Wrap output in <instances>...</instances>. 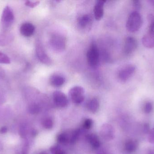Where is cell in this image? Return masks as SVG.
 Instances as JSON below:
<instances>
[{"label": "cell", "mask_w": 154, "mask_h": 154, "mask_svg": "<svg viewBox=\"0 0 154 154\" xmlns=\"http://www.w3.org/2000/svg\"><path fill=\"white\" fill-rule=\"evenodd\" d=\"M14 16L13 11L10 6L5 7L1 17L0 28L4 33L9 30L13 23Z\"/></svg>", "instance_id": "6da1fadb"}, {"label": "cell", "mask_w": 154, "mask_h": 154, "mask_svg": "<svg viewBox=\"0 0 154 154\" xmlns=\"http://www.w3.org/2000/svg\"><path fill=\"white\" fill-rule=\"evenodd\" d=\"M142 24L143 19L141 14L137 11H134L130 14L128 19L127 29L130 32H136L141 28Z\"/></svg>", "instance_id": "7a4b0ae2"}, {"label": "cell", "mask_w": 154, "mask_h": 154, "mask_svg": "<svg viewBox=\"0 0 154 154\" xmlns=\"http://www.w3.org/2000/svg\"><path fill=\"white\" fill-rule=\"evenodd\" d=\"M87 61L89 65L95 68L97 66L99 61V52L97 45L92 44L87 53Z\"/></svg>", "instance_id": "3957f363"}, {"label": "cell", "mask_w": 154, "mask_h": 154, "mask_svg": "<svg viewBox=\"0 0 154 154\" xmlns=\"http://www.w3.org/2000/svg\"><path fill=\"white\" fill-rule=\"evenodd\" d=\"M50 42L52 49L56 51H62L66 48V39L60 34H56L52 35Z\"/></svg>", "instance_id": "277c9868"}, {"label": "cell", "mask_w": 154, "mask_h": 154, "mask_svg": "<svg viewBox=\"0 0 154 154\" xmlns=\"http://www.w3.org/2000/svg\"><path fill=\"white\" fill-rule=\"evenodd\" d=\"M69 94L71 100L75 104H81L84 100V90L82 87L76 86L72 88Z\"/></svg>", "instance_id": "5b68a950"}, {"label": "cell", "mask_w": 154, "mask_h": 154, "mask_svg": "<svg viewBox=\"0 0 154 154\" xmlns=\"http://www.w3.org/2000/svg\"><path fill=\"white\" fill-rule=\"evenodd\" d=\"M53 99L54 104L58 107H66L68 105L69 100L67 97L61 91H55L53 94Z\"/></svg>", "instance_id": "8992f818"}, {"label": "cell", "mask_w": 154, "mask_h": 154, "mask_svg": "<svg viewBox=\"0 0 154 154\" xmlns=\"http://www.w3.org/2000/svg\"><path fill=\"white\" fill-rule=\"evenodd\" d=\"M135 69V67L133 65L125 66L119 71L118 74L119 78L123 82L127 81L134 73Z\"/></svg>", "instance_id": "52a82bcc"}, {"label": "cell", "mask_w": 154, "mask_h": 154, "mask_svg": "<svg viewBox=\"0 0 154 154\" xmlns=\"http://www.w3.org/2000/svg\"><path fill=\"white\" fill-rule=\"evenodd\" d=\"M137 46L136 39L132 37H128L125 41L124 45V52L126 55H129L133 53Z\"/></svg>", "instance_id": "ba28073f"}, {"label": "cell", "mask_w": 154, "mask_h": 154, "mask_svg": "<svg viewBox=\"0 0 154 154\" xmlns=\"http://www.w3.org/2000/svg\"><path fill=\"white\" fill-rule=\"evenodd\" d=\"M115 130L112 126L108 124H104L100 131L101 136L106 140H112L115 137Z\"/></svg>", "instance_id": "9c48e42d"}, {"label": "cell", "mask_w": 154, "mask_h": 154, "mask_svg": "<svg viewBox=\"0 0 154 154\" xmlns=\"http://www.w3.org/2000/svg\"><path fill=\"white\" fill-rule=\"evenodd\" d=\"M36 53L38 58L42 62L47 65L51 64V59L47 55L42 46L40 45H37L36 47Z\"/></svg>", "instance_id": "30bf717a"}, {"label": "cell", "mask_w": 154, "mask_h": 154, "mask_svg": "<svg viewBox=\"0 0 154 154\" xmlns=\"http://www.w3.org/2000/svg\"><path fill=\"white\" fill-rule=\"evenodd\" d=\"M35 30V26L32 24L24 23L21 25L20 32L21 34L24 37H29L33 35Z\"/></svg>", "instance_id": "8fae6325"}, {"label": "cell", "mask_w": 154, "mask_h": 154, "mask_svg": "<svg viewBox=\"0 0 154 154\" xmlns=\"http://www.w3.org/2000/svg\"><path fill=\"white\" fill-rule=\"evenodd\" d=\"M106 1H97L94 8V16L97 20L102 19L104 15V5Z\"/></svg>", "instance_id": "7c38bea8"}, {"label": "cell", "mask_w": 154, "mask_h": 154, "mask_svg": "<svg viewBox=\"0 0 154 154\" xmlns=\"http://www.w3.org/2000/svg\"><path fill=\"white\" fill-rule=\"evenodd\" d=\"M142 42L143 45L146 48H154V30H149L148 33L143 37Z\"/></svg>", "instance_id": "4fadbf2b"}, {"label": "cell", "mask_w": 154, "mask_h": 154, "mask_svg": "<svg viewBox=\"0 0 154 154\" xmlns=\"http://www.w3.org/2000/svg\"><path fill=\"white\" fill-rule=\"evenodd\" d=\"M66 79L63 76L58 74L52 75L50 79V83L53 86L60 87L65 83Z\"/></svg>", "instance_id": "5bb4252c"}, {"label": "cell", "mask_w": 154, "mask_h": 154, "mask_svg": "<svg viewBox=\"0 0 154 154\" xmlns=\"http://www.w3.org/2000/svg\"><path fill=\"white\" fill-rule=\"evenodd\" d=\"M91 22V16L89 14H84L79 18L78 24L80 28L85 29L90 25Z\"/></svg>", "instance_id": "9a60e30c"}, {"label": "cell", "mask_w": 154, "mask_h": 154, "mask_svg": "<svg viewBox=\"0 0 154 154\" xmlns=\"http://www.w3.org/2000/svg\"><path fill=\"white\" fill-rule=\"evenodd\" d=\"M87 139L91 145L95 149H97L100 146V143L99 139L95 134H91L88 135Z\"/></svg>", "instance_id": "2e32d148"}, {"label": "cell", "mask_w": 154, "mask_h": 154, "mask_svg": "<svg viewBox=\"0 0 154 154\" xmlns=\"http://www.w3.org/2000/svg\"><path fill=\"white\" fill-rule=\"evenodd\" d=\"M138 147V143L135 140H128L125 144V149L128 153L135 152Z\"/></svg>", "instance_id": "e0dca14e"}, {"label": "cell", "mask_w": 154, "mask_h": 154, "mask_svg": "<svg viewBox=\"0 0 154 154\" xmlns=\"http://www.w3.org/2000/svg\"><path fill=\"white\" fill-rule=\"evenodd\" d=\"M87 107L90 112L95 113L98 110L99 108V103L97 98L92 99L88 102Z\"/></svg>", "instance_id": "ac0fdd59"}, {"label": "cell", "mask_w": 154, "mask_h": 154, "mask_svg": "<svg viewBox=\"0 0 154 154\" xmlns=\"http://www.w3.org/2000/svg\"><path fill=\"white\" fill-rule=\"evenodd\" d=\"M13 39V36L10 34H4L0 35V46H5L9 44Z\"/></svg>", "instance_id": "d6986e66"}, {"label": "cell", "mask_w": 154, "mask_h": 154, "mask_svg": "<svg viewBox=\"0 0 154 154\" xmlns=\"http://www.w3.org/2000/svg\"><path fill=\"white\" fill-rule=\"evenodd\" d=\"M70 137L66 133H62L59 135L57 137V142L61 144H66L67 143H69Z\"/></svg>", "instance_id": "ffe728a7"}, {"label": "cell", "mask_w": 154, "mask_h": 154, "mask_svg": "<svg viewBox=\"0 0 154 154\" xmlns=\"http://www.w3.org/2000/svg\"><path fill=\"white\" fill-rule=\"evenodd\" d=\"M41 107L38 105L37 104H31L29 107V111L32 115L38 114L40 112Z\"/></svg>", "instance_id": "44dd1931"}, {"label": "cell", "mask_w": 154, "mask_h": 154, "mask_svg": "<svg viewBox=\"0 0 154 154\" xmlns=\"http://www.w3.org/2000/svg\"><path fill=\"white\" fill-rule=\"evenodd\" d=\"M53 125L54 123L53 120L51 118H45L42 122V125L46 129H51L53 127Z\"/></svg>", "instance_id": "7402d4cb"}, {"label": "cell", "mask_w": 154, "mask_h": 154, "mask_svg": "<svg viewBox=\"0 0 154 154\" xmlns=\"http://www.w3.org/2000/svg\"><path fill=\"white\" fill-rule=\"evenodd\" d=\"M80 131L79 129H76L71 134L69 139V143L72 144L75 143L79 139L80 135Z\"/></svg>", "instance_id": "603a6c76"}, {"label": "cell", "mask_w": 154, "mask_h": 154, "mask_svg": "<svg viewBox=\"0 0 154 154\" xmlns=\"http://www.w3.org/2000/svg\"><path fill=\"white\" fill-rule=\"evenodd\" d=\"M28 134V129L26 125L23 124L21 125L19 128V134L23 138H26Z\"/></svg>", "instance_id": "cb8c5ba5"}, {"label": "cell", "mask_w": 154, "mask_h": 154, "mask_svg": "<svg viewBox=\"0 0 154 154\" xmlns=\"http://www.w3.org/2000/svg\"><path fill=\"white\" fill-rule=\"evenodd\" d=\"M11 63V60L8 56L0 52V63L9 64Z\"/></svg>", "instance_id": "d4e9b609"}, {"label": "cell", "mask_w": 154, "mask_h": 154, "mask_svg": "<svg viewBox=\"0 0 154 154\" xmlns=\"http://www.w3.org/2000/svg\"><path fill=\"white\" fill-rule=\"evenodd\" d=\"M29 143L27 140H25L23 143V145L22 147L20 152H19L18 154H29Z\"/></svg>", "instance_id": "484cf974"}, {"label": "cell", "mask_w": 154, "mask_h": 154, "mask_svg": "<svg viewBox=\"0 0 154 154\" xmlns=\"http://www.w3.org/2000/svg\"><path fill=\"white\" fill-rule=\"evenodd\" d=\"M51 152L52 154H66L65 152L58 146H53L51 148Z\"/></svg>", "instance_id": "4316f807"}, {"label": "cell", "mask_w": 154, "mask_h": 154, "mask_svg": "<svg viewBox=\"0 0 154 154\" xmlns=\"http://www.w3.org/2000/svg\"><path fill=\"white\" fill-rule=\"evenodd\" d=\"M40 1H27L25 2V4L26 6L31 8H34L37 6L39 4Z\"/></svg>", "instance_id": "83f0119b"}, {"label": "cell", "mask_w": 154, "mask_h": 154, "mask_svg": "<svg viewBox=\"0 0 154 154\" xmlns=\"http://www.w3.org/2000/svg\"><path fill=\"white\" fill-rule=\"evenodd\" d=\"M92 124H93V121L91 119L88 118L86 119L84 121V123H83V127L85 128L86 129H89L91 128L92 127Z\"/></svg>", "instance_id": "f1b7e54d"}, {"label": "cell", "mask_w": 154, "mask_h": 154, "mask_svg": "<svg viewBox=\"0 0 154 154\" xmlns=\"http://www.w3.org/2000/svg\"><path fill=\"white\" fill-rule=\"evenodd\" d=\"M153 105L151 102H147L145 105L144 110L145 113L146 114H149L151 113Z\"/></svg>", "instance_id": "f546056e"}, {"label": "cell", "mask_w": 154, "mask_h": 154, "mask_svg": "<svg viewBox=\"0 0 154 154\" xmlns=\"http://www.w3.org/2000/svg\"><path fill=\"white\" fill-rule=\"evenodd\" d=\"M148 135V141L149 143L154 144V128L151 130Z\"/></svg>", "instance_id": "4dcf8cb0"}, {"label": "cell", "mask_w": 154, "mask_h": 154, "mask_svg": "<svg viewBox=\"0 0 154 154\" xmlns=\"http://www.w3.org/2000/svg\"><path fill=\"white\" fill-rule=\"evenodd\" d=\"M150 127L149 124H144L143 127V132L145 134H149L150 133Z\"/></svg>", "instance_id": "1f68e13d"}, {"label": "cell", "mask_w": 154, "mask_h": 154, "mask_svg": "<svg viewBox=\"0 0 154 154\" xmlns=\"http://www.w3.org/2000/svg\"><path fill=\"white\" fill-rule=\"evenodd\" d=\"M8 131V128L7 127L3 126L0 128V134H5Z\"/></svg>", "instance_id": "d6a6232c"}, {"label": "cell", "mask_w": 154, "mask_h": 154, "mask_svg": "<svg viewBox=\"0 0 154 154\" xmlns=\"http://www.w3.org/2000/svg\"><path fill=\"white\" fill-rule=\"evenodd\" d=\"M31 135L32 136H36L37 134V131L35 129H32L31 132Z\"/></svg>", "instance_id": "836d02e7"}, {"label": "cell", "mask_w": 154, "mask_h": 154, "mask_svg": "<svg viewBox=\"0 0 154 154\" xmlns=\"http://www.w3.org/2000/svg\"><path fill=\"white\" fill-rule=\"evenodd\" d=\"M38 154H48L46 151H42V152H40Z\"/></svg>", "instance_id": "e575fe53"}, {"label": "cell", "mask_w": 154, "mask_h": 154, "mask_svg": "<svg viewBox=\"0 0 154 154\" xmlns=\"http://www.w3.org/2000/svg\"><path fill=\"white\" fill-rule=\"evenodd\" d=\"M3 149L2 145V143L0 142V151H2Z\"/></svg>", "instance_id": "d590c367"}, {"label": "cell", "mask_w": 154, "mask_h": 154, "mask_svg": "<svg viewBox=\"0 0 154 154\" xmlns=\"http://www.w3.org/2000/svg\"><path fill=\"white\" fill-rule=\"evenodd\" d=\"M149 154H154V151H150V153H149Z\"/></svg>", "instance_id": "8d00e7d4"}, {"label": "cell", "mask_w": 154, "mask_h": 154, "mask_svg": "<svg viewBox=\"0 0 154 154\" xmlns=\"http://www.w3.org/2000/svg\"><path fill=\"white\" fill-rule=\"evenodd\" d=\"M100 154H104V153H100Z\"/></svg>", "instance_id": "74e56055"}]
</instances>
